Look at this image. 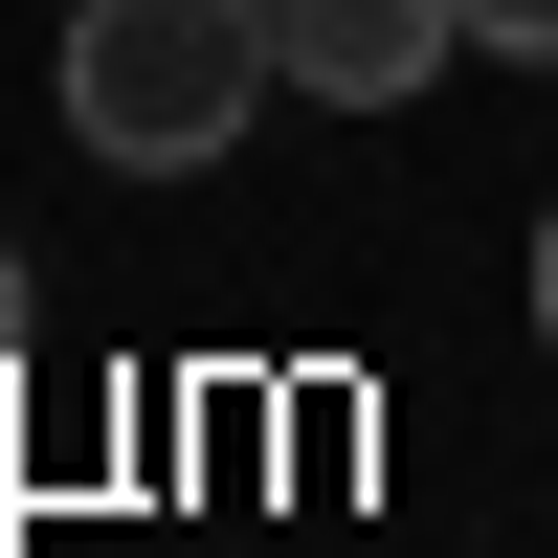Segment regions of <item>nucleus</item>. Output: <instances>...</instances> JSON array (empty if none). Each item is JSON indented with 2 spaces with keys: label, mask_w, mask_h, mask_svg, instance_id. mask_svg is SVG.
Here are the masks:
<instances>
[{
  "label": "nucleus",
  "mask_w": 558,
  "mask_h": 558,
  "mask_svg": "<svg viewBox=\"0 0 558 558\" xmlns=\"http://www.w3.org/2000/svg\"><path fill=\"white\" fill-rule=\"evenodd\" d=\"M536 336H558V223H536Z\"/></svg>",
  "instance_id": "39448f33"
},
{
  "label": "nucleus",
  "mask_w": 558,
  "mask_h": 558,
  "mask_svg": "<svg viewBox=\"0 0 558 558\" xmlns=\"http://www.w3.org/2000/svg\"><path fill=\"white\" fill-rule=\"evenodd\" d=\"M0 380H23V246H0Z\"/></svg>",
  "instance_id": "20e7f679"
},
{
  "label": "nucleus",
  "mask_w": 558,
  "mask_h": 558,
  "mask_svg": "<svg viewBox=\"0 0 558 558\" xmlns=\"http://www.w3.org/2000/svg\"><path fill=\"white\" fill-rule=\"evenodd\" d=\"M447 45H470V0H268V68H291L313 112H402Z\"/></svg>",
  "instance_id": "f03ea898"
},
{
  "label": "nucleus",
  "mask_w": 558,
  "mask_h": 558,
  "mask_svg": "<svg viewBox=\"0 0 558 558\" xmlns=\"http://www.w3.org/2000/svg\"><path fill=\"white\" fill-rule=\"evenodd\" d=\"M470 45H514V68H558V0H470Z\"/></svg>",
  "instance_id": "7ed1b4c3"
},
{
  "label": "nucleus",
  "mask_w": 558,
  "mask_h": 558,
  "mask_svg": "<svg viewBox=\"0 0 558 558\" xmlns=\"http://www.w3.org/2000/svg\"><path fill=\"white\" fill-rule=\"evenodd\" d=\"M268 89H291L268 68V0H68V134L112 179H202Z\"/></svg>",
  "instance_id": "f257e3e1"
}]
</instances>
